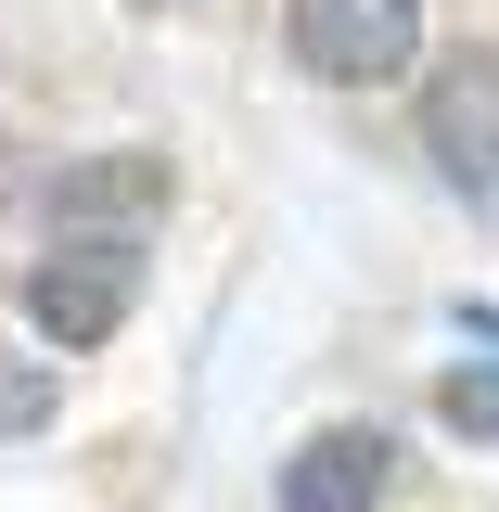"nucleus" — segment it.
<instances>
[{
    "label": "nucleus",
    "mask_w": 499,
    "mask_h": 512,
    "mask_svg": "<svg viewBox=\"0 0 499 512\" xmlns=\"http://www.w3.org/2000/svg\"><path fill=\"white\" fill-rule=\"evenodd\" d=\"M295 64L333 90H397L423 64V0H295Z\"/></svg>",
    "instance_id": "1"
},
{
    "label": "nucleus",
    "mask_w": 499,
    "mask_h": 512,
    "mask_svg": "<svg viewBox=\"0 0 499 512\" xmlns=\"http://www.w3.org/2000/svg\"><path fill=\"white\" fill-rule=\"evenodd\" d=\"M141 295V244H52L26 269V320L52 333V346H103Z\"/></svg>",
    "instance_id": "2"
},
{
    "label": "nucleus",
    "mask_w": 499,
    "mask_h": 512,
    "mask_svg": "<svg viewBox=\"0 0 499 512\" xmlns=\"http://www.w3.org/2000/svg\"><path fill=\"white\" fill-rule=\"evenodd\" d=\"M154 205H167V167H154V154H77V167H52V192H39V218H52L64 244H141Z\"/></svg>",
    "instance_id": "3"
},
{
    "label": "nucleus",
    "mask_w": 499,
    "mask_h": 512,
    "mask_svg": "<svg viewBox=\"0 0 499 512\" xmlns=\"http://www.w3.org/2000/svg\"><path fill=\"white\" fill-rule=\"evenodd\" d=\"M423 154L448 180H499V39L448 52V77L423 90Z\"/></svg>",
    "instance_id": "4"
},
{
    "label": "nucleus",
    "mask_w": 499,
    "mask_h": 512,
    "mask_svg": "<svg viewBox=\"0 0 499 512\" xmlns=\"http://www.w3.org/2000/svg\"><path fill=\"white\" fill-rule=\"evenodd\" d=\"M384 461H397V448H384L372 423H333V436H308L295 461H282V512H372Z\"/></svg>",
    "instance_id": "5"
},
{
    "label": "nucleus",
    "mask_w": 499,
    "mask_h": 512,
    "mask_svg": "<svg viewBox=\"0 0 499 512\" xmlns=\"http://www.w3.org/2000/svg\"><path fill=\"white\" fill-rule=\"evenodd\" d=\"M436 410H448V436H487L499 448V359H461V372L436 384Z\"/></svg>",
    "instance_id": "6"
}]
</instances>
